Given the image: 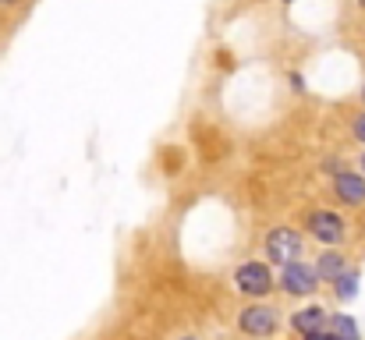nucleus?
I'll use <instances>...</instances> for the list:
<instances>
[{"label":"nucleus","mask_w":365,"mask_h":340,"mask_svg":"<svg viewBox=\"0 0 365 340\" xmlns=\"http://www.w3.org/2000/svg\"><path fill=\"white\" fill-rule=\"evenodd\" d=\"M362 170H365V160H362Z\"/></svg>","instance_id":"obj_14"},{"label":"nucleus","mask_w":365,"mask_h":340,"mask_svg":"<svg viewBox=\"0 0 365 340\" xmlns=\"http://www.w3.org/2000/svg\"><path fill=\"white\" fill-rule=\"evenodd\" d=\"M266 252H269L273 262H284V266L298 262V255H302V237H298V230L277 227V230L266 237Z\"/></svg>","instance_id":"obj_1"},{"label":"nucleus","mask_w":365,"mask_h":340,"mask_svg":"<svg viewBox=\"0 0 365 340\" xmlns=\"http://www.w3.org/2000/svg\"><path fill=\"white\" fill-rule=\"evenodd\" d=\"M0 4H14V0H0Z\"/></svg>","instance_id":"obj_13"},{"label":"nucleus","mask_w":365,"mask_h":340,"mask_svg":"<svg viewBox=\"0 0 365 340\" xmlns=\"http://www.w3.org/2000/svg\"><path fill=\"white\" fill-rule=\"evenodd\" d=\"M316 269L312 266H305V262H291V266H284V277H280V284H284V291L287 294H312L316 291Z\"/></svg>","instance_id":"obj_5"},{"label":"nucleus","mask_w":365,"mask_h":340,"mask_svg":"<svg viewBox=\"0 0 365 340\" xmlns=\"http://www.w3.org/2000/svg\"><path fill=\"white\" fill-rule=\"evenodd\" d=\"M355 138H362V142H365V113L355 120Z\"/></svg>","instance_id":"obj_11"},{"label":"nucleus","mask_w":365,"mask_h":340,"mask_svg":"<svg viewBox=\"0 0 365 340\" xmlns=\"http://www.w3.org/2000/svg\"><path fill=\"white\" fill-rule=\"evenodd\" d=\"M362 4H365V0H362Z\"/></svg>","instance_id":"obj_15"},{"label":"nucleus","mask_w":365,"mask_h":340,"mask_svg":"<svg viewBox=\"0 0 365 340\" xmlns=\"http://www.w3.org/2000/svg\"><path fill=\"white\" fill-rule=\"evenodd\" d=\"M309 340H330V337H323V334H309Z\"/></svg>","instance_id":"obj_12"},{"label":"nucleus","mask_w":365,"mask_h":340,"mask_svg":"<svg viewBox=\"0 0 365 340\" xmlns=\"http://www.w3.org/2000/svg\"><path fill=\"white\" fill-rule=\"evenodd\" d=\"M330 340H359V326L351 316H334L330 319Z\"/></svg>","instance_id":"obj_8"},{"label":"nucleus","mask_w":365,"mask_h":340,"mask_svg":"<svg viewBox=\"0 0 365 340\" xmlns=\"http://www.w3.org/2000/svg\"><path fill=\"white\" fill-rule=\"evenodd\" d=\"M235 280H238V287H242L245 294H255V298H262L273 287V277H269V269L262 262H245V266H238Z\"/></svg>","instance_id":"obj_3"},{"label":"nucleus","mask_w":365,"mask_h":340,"mask_svg":"<svg viewBox=\"0 0 365 340\" xmlns=\"http://www.w3.org/2000/svg\"><path fill=\"white\" fill-rule=\"evenodd\" d=\"M323 326V309H305V312H294V330H302L305 337L309 334H319Z\"/></svg>","instance_id":"obj_7"},{"label":"nucleus","mask_w":365,"mask_h":340,"mask_svg":"<svg viewBox=\"0 0 365 340\" xmlns=\"http://www.w3.org/2000/svg\"><path fill=\"white\" fill-rule=\"evenodd\" d=\"M238 326H242L248 337H269V334H277V312L266 309V305H252V309L242 312Z\"/></svg>","instance_id":"obj_2"},{"label":"nucleus","mask_w":365,"mask_h":340,"mask_svg":"<svg viewBox=\"0 0 365 340\" xmlns=\"http://www.w3.org/2000/svg\"><path fill=\"white\" fill-rule=\"evenodd\" d=\"M355 284H359L355 273H341V277H337V294H341V298H351V294H355Z\"/></svg>","instance_id":"obj_10"},{"label":"nucleus","mask_w":365,"mask_h":340,"mask_svg":"<svg viewBox=\"0 0 365 340\" xmlns=\"http://www.w3.org/2000/svg\"><path fill=\"white\" fill-rule=\"evenodd\" d=\"M309 230H312V237L323 241V244H341V237H344V220H341L337 213H330V210H319V213L309 217Z\"/></svg>","instance_id":"obj_4"},{"label":"nucleus","mask_w":365,"mask_h":340,"mask_svg":"<svg viewBox=\"0 0 365 340\" xmlns=\"http://www.w3.org/2000/svg\"><path fill=\"white\" fill-rule=\"evenodd\" d=\"M337 195L344 202H351V206L365 202V177H359V174H337Z\"/></svg>","instance_id":"obj_6"},{"label":"nucleus","mask_w":365,"mask_h":340,"mask_svg":"<svg viewBox=\"0 0 365 340\" xmlns=\"http://www.w3.org/2000/svg\"><path fill=\"white\" fill-rule=\"evenodd\" d=\"M341 273H344V259H341L337 252H327V255L319 259V269H316V277H334V280H337Z\"/></svg>","instance_id":"obj_9"}]
</instances>
